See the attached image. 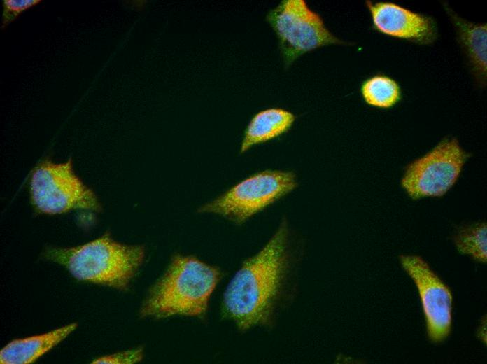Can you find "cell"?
I'll return each mask as SVG.
<instances>
[{"label":"cell","instance_id":"3","mask_svg":"<svg viewBox=\"0 0 487 364\" xmlns=\"http://www.w3.org/2000/svg\"><path fill=\"white\" fill-rule=\"evenodd\" d=\"M44 256L80 281L126 290L144 261L145 248L118 242L106 233L77 246L48 248Z\"/></svg>","mask_w":487,"mask_h":364},{"label":"cell","instance_id":"16","mask_svg":"<svg viewBox=\"0 0 487 364\" xmlns=\"http://www.w3.org/2000/svg\"><path fill=\"white\" fill-rule=\"evenodd\" d=\"M143 358L141 347L101 356L92 361V363L133 364L140 362Z\"/></svg>","mask_w":487,"mask_h":364},{"label":"cell","instance_id":"14","mask_svg":"<svg viewBox=\"0 0 487 364\" xmlns=\"http://www.w3.org/2000/svg\"><path fill=\"white\" fill-rule=\"evenodd\" d=\"M453 242L461 254L468 255L479 262H486V223H476L459 228L453 237Z\"/></svg>","mask_w":487,"mask_h":364},{"label":"cell","instance_id":"6","mask_svg":"<svg viewBox=\"0 0 487 364\" xmlns=\"http://www.w3.org/2000/svg\"><path fill=\"white\" fill-rule=\"evenodd\" d=\"M285 66L303 54L328 45L347 44L333 35L304 0H283L267 15Z\"/></svg>","mask_w":487,"mask_h":364},{"label":"cell","instance_id":"1","mask_svg":"<svg viewBox=\"0 0 487 364\" xmlns=\"http://www.w3.org/2000/svg\"><path fill=\"white\" fill-rule=\"evenodd\" d=\"M300 258L285 218L267 243L246 259L223 296V316L241 331L272 328L293 304L300 280Z\"/></svg>","mask_w":487,"mask_h":364},{"label":"cell","instance_id":"17","mask_svg":"<svg viewBox=\"0 0 487 364\" xmlns=\"http://www.w3.org/2000/svg\"><path fill=\"white\" fill-rule=\"evenodd\" d=\"M482 324L479 326L478 336L485 344H486V321H484Z\"/></svg>","mask_w":487,"mask_h":364},{"label":"cell","instance_id":"7","mask_svg":"<svg viewBox=\"0 0 487 364\" xmlns=\"http://www.w3.org/2000/svg\"><path fill=\"white\" fill-rule=\"evenodd\" d=\"M470 156L456 138H444L407 164L402 187L414 200L442 197L455 185Z\"/></svg>","mask_w":487,"mask_h":364},{"label":"cell","instance_id":"13","mask_svg":"<svg viewBox=\"0 0 487 364\" xmlns=\"http://www.w3.org/2000/svg\"><path fill=\"white\" fill-rule=\"evenodd\" d=\"M360 92L366 104L379 108H390L402 99L399 83L383 74H376L366 79Z\"/></svg>","mask_w":487,"mask_h":364},{"label":"cell","instance_id":"4","mask_svg":"<svg viewBox=\"0 0 487 364\" xmlns=\"http://www.w3.org/2000/svg\"><path fill=\"white\" fill-rule=\"evenodd\" d=\"M297 186V176L292 172L271 169L258 172L202 205L199 211L219 215L241 224Z\"/></svg>","mask_w":487,"mask_h":364},{"label":"cell","instance_id":"10","mask_svg":"<svg viewBox=\"0 0 487 364\" xmlns=\"http://www.w3.org/2000/svg\"><path fill=\"white\" fill-rule=\"evenodd\" d=\"M456 34V38L475 83L479 88L486 85L487 79V24L470 22L460 16L450 5L443 3Z\"/></svg>","mask_w":487,"mask_h":364},{"label":"cell","instance_id":"5","mask_svg":"<svg viewBox=\"0 0 487 364\" xmlns=\"http://www.w3.org/2000/svg\"><path fill=\"white\" fill-rule=\"evenodd\" d=\"M29 193L35 209L45 214L101 209L95 193L75 174L71 158L60 163L49 159L40 162L31 173Z\"/></svg>","mask_w":487,"mask_h":364},{"label":"cell","instance_id":"12","mask_svg":"<svg viewBox=\"0 0 487 364\" xmlns=\"http://www.w3.org/2000/svg\"><path fill=\"white\" fill-rule=\"evenodd\" d=\"M295 120L294 114L281 108H269L257 112L251 118L244 134L240 153L274 139L287 131Z\"/></svg>","mask_w":487,"mask_h":364},{"label":"cell","instance_id":"11","mask_svg":"<svg viewBox=\"0 0 487 364\" xmlns=\"http://www.w3.org/2000/svg\"><path fill=\"white\" fill-rule=\"evenodd\" d=\"M77 326L73 323L42 335L13 340L1 350L0 363H31L64 340Z\"/></svg>","mask_w":487,"mask_h":364},{"label":"cell","instance_id":"8","mask_svg":"<svg viewBox=\"0 0 487 364\" xmlns=\"http://www.w3.org/2000/svg\"><path fill=\"white\" fill-rule=\"evenodd\" d=\"M400 260L418 288L430 339L434 342H442L451 328L453 300L450 290L422 258L407 255H401Z\"/></svg>","mask_w":487,"mask_h":364},{"label":"cell","instance_id":"9","mask_svg":"<svg viewBox=\"0 0 487 364\" xmlns=\"http://www.w3.org/2000/svg\"><path fill=\"white\" fill-rule=\"evenodd\" d=\"M373 28L379 33L420 46H429L439 36L432 16L391 1H366Z\"/></svg>","mask_w":487,"mask_h":364},{"label":"cell","instance_id":"15","mask_svg":"<svg viewBox=\"0 0 487 364\" xmlns=\"http://www.w3.org/2000/svg\"><path fill=\"white\" fill-rule=\"evenodd\" d=\"M41 0H3L1 29H4L22 13L40 4Z\"/></svg>","mask_w":487,"mask_h":364},{"label":"cell","instance_id":"2","mask_svg":"<svg viewBox=\"0 0 487 364\" xmlns=\"http://www.w3.org/2000/svg\"><path fill=\"white\" fill-rule=\"evenodd\" d=\"M220 278L217 267L192 255H176L150 289L140 314L155 318L202 316Z\"/></svg>","mask_w":487,"mask_h":364}]
</instances>
